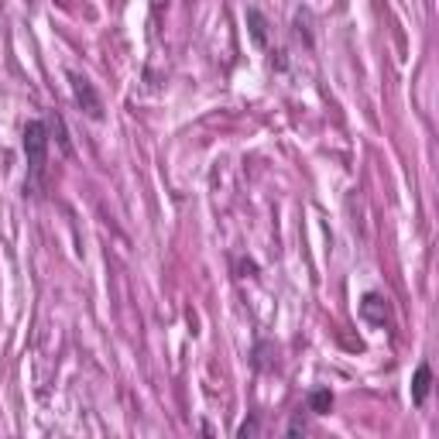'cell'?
<instances>
[{
  "label": "cell",
  "instance_id": "6da1fadb",
  "mask_svg": "<svg viewBox=\"0 0 439 439\" xmlns=\"http://www.w3.org/2000/svg\"><path fill=\"white\" fill-rule=\"evenodd\" d=\"M24 154H28V189L35 192L45 179V165H48V131L41 120H31L24 127Z\"/></svg>",
  "mask_w": 439,
  "mask_h": 439
},
{
  "label": "cell",
  "instance_id": "ba28073f",
  "mask_svg": "<svg viewBox=\"0 0 439 439\" xmlns=\"http://www.w3.org/2000/svg\"><path fill=\"white\" fill-rule=\"evenodd\" d=\"M158 4H162V0H158Z\"/></svg>",
  "mask_w": 439,
  "mask_h": 439
},
{
  "label": "cell",
  "instance_id": "3957f363",
  "mask_svg": "<svg viewBox=\"0 0 439 439\" xmlns=\"http://www.w3.org/2000/svg\"><path fill=\"white\" fill-rule=\"evenodd\" d=\"M361 316L371 326H384L388 323V302H384L378 292H367V295L361 299Z\"/></svg>",
  "mask_w": 439,
  "mask_h": 439
},
{
  "label": "cell",
  "instance_id": "277c9868",
  "mask_svg": "<svg viewBox=\"0 0 439 439\" xmlns=\"http://www.w3.org/2000/svg\"><path fill=\"white\" fill-rule=\"evenodd\" d=\"M429 388H433V371H429V364H419V367H416V378H412V401H416V405H425Z\"/></svg>",
  "mask_w": 439,
  "mask_h": 439
},
{
  "label": "cell",
  "instance_id": "52a82bcc",
  "mask_svg": "<svg viewBox=\"0 0 439 439\" xmlns=\"http://www.w3.org/2000/svg\"><path fill=\"white\" fill-rule=\"evenodd\" d=\"M237 436H240V439L258 436V422H254V419H248V422H244V425H240V429H237Z\"/></svg>",
  "mask_w": 439,
  "mask_h": 439
},
{
  "label": "cell",
  "instance_id": "7a4b0ae2",
  "mask_svg": "<svg viewBox=\"0 0 439 439\" xmlns=\"http://www.w3.org/2000/svg\"><path fill=\"white\" fill-rule=\"evenodd\" d=\"M69 83H73V96H76V103L83 107V114L90 117V120H103V100L93 90V83L86 76H79V73H69Z\"/></svg>",
  "mask_w": 439,
  "mask_h": 439
},
{
  "label": "cell",
  "instance_id": "5b68a950",
  "mask_svg": "<svg viewBox=\"0 0 439 439\" xmlns=\"http://www.w3.org/2000/svg\"><path fill=\"white\" fill-rule=\"evenodd\" d=\"M333 408V391L329 388H316L312 395H309V412L312 416H326Z\"/></svg>",
  "mask_w": 439,
  "mask_h": 439
},
{
  "label": "cell",
  "instance_id": "8992f818",
  "mask_svg": "<svg viewBox=\"0 0 439 439\" xmlns=\"http://www.w3.org/2000/svg\"><path fill=\"white\" fill-rule=\"evenodd\" d=\"M248 24H250V35L258 45H268V21L258 7H248Z\"/></svg>",
  "mask_w": 439,
  "mask_h": 439
}]
</instances>
